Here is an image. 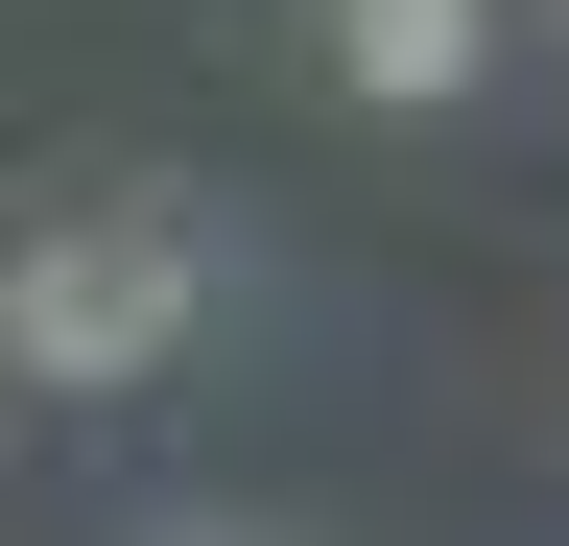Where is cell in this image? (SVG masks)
Returning a JSON list of instances; mask_svg holds the SVG:
<instances>
[{
    "label": "cell",
    "instance_id": "6da1fadb",
    "mask_svg": "<svg viewBox=\"0 0 569 546\" xmlns=\"http://www.w3.org/2000/svg\"><path fill=\"white\" fill-rule=\"evenodd\" d=\"M190 332H213V238L167 190H71V215L0 238V380L24 404H142Z\"/></svg>",
    "mask_w": 569,
    "mask_h": 546
},
{
    "label": "cell",
    "instance_id": "7a4b0ae2",
    "mask_svg": "<svg viewBox=\"0 0 569 546\" xmlns=\"http://www.w3.org/2000/svg\"><path fill=\"white\" fill-rule=\"evenodd\" d=\"M309 48H332L356 119H475L498 96V0H309Z\"/></svg>",
    "mask_w": 569,
    "mask_h": 546
}]
</instances>
